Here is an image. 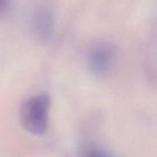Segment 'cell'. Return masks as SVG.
<instances>
[{"label": "cell", "mask_w": 157, "mask_h": 157, "mask_svg": "<svg viewBox=\"0 0 157 157\" xmlns=\"http://www.w3.org/2000/svg\"><path fill=\"white\" fill-rule=\"evenodd\" d=\"M50 106V98L46 94L33 95L25 100L19 109V121L23 128L32 135L45 133Z\"/></svg>", "instance_id": "6da1fadb"}, {"label": "cell", "mask_w": 157, "mask_h": 157, "mask_svg": "<svg viewBox=\"0 0 157 157\" xmlns=\"http://www.w3.org/2000/svg\"><path fill=\"white\" fill-rule=\"evenodd\" d=\"M114 60V53L107 46H98L92 49L87 58V64L90 71L96 75L107 73Z\"/></svg>", "instance_id": "7a4b0ae2"}, {"label": "cell", "mask_w": 157, "mask_h": 157, "mask_svg": "<svg viewBox=\"0 0 157 157\" xmlns=\"http://www.w3.org/2000/svg\"><path fill=\"white\" fill-rule=\"evenodd\" d=\"M6 0H0V9L4 6L5 3H6Z\"/></svg>", "instance_id": "3957f363"}]
</instances>
